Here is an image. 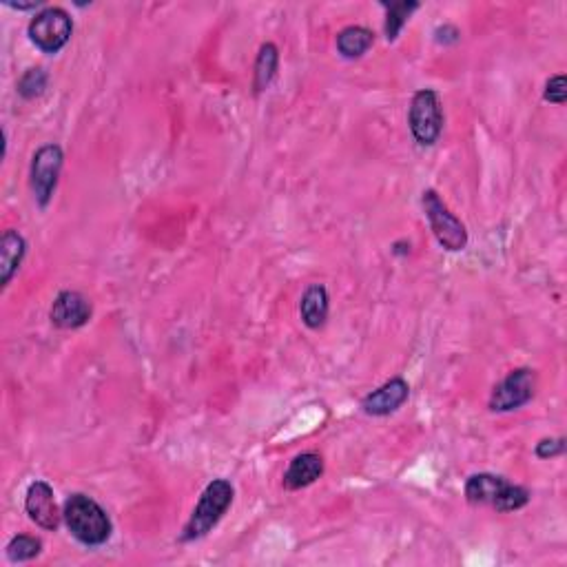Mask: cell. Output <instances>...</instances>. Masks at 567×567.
Returning a JSON list of instances; mask_svg holds the SVG:
<instances>
[{"label": "cell", "mask_w": 567, "mask_h": 567, "mask_svg": "<svg viewBox=\"0 0 567 567\" xmlns=\"http://www.w3.org/2000/svg\"><path fill=\"white\" fill-rule=\"evenodd\" d=\"M63 521L69 534L85 548H100L113 534V523L107 510L87 494H71L65 501Z\"/></svg>", "instance_id": "1"}, {"label": "cell", "mask_w": 567, "mask_h": 567, "mask_svg": "<svg viewBox=\"0 0 567 567\" xmlns=\"http://www.w3.org/2000/svg\"><path fill=\"white\" fill-rule=\"evenodd\" d=\"M468 503L472 505H488L497 512H517L530 503L532 494L528 488L512 483L505 477L492 472L472 474L463 488Z\"/></svg>", "instance_id": "2"}, {"label": "cell", "mask_w": 567, "mask_h": 567, "mask_svg": "<svg viewBox=\"0 0 567 567\" xmlns=\"http://www.w3.org/2000/svg\"><path fill=\"white\" fill-rule=\"evenodd\" d=\"M233 499H235V488L231 486V481L226 479L211 481L209 486L204 488L198 505H195L191 519L182 528L180 543H193L204 539V536L224 519V514L229 512V508L233 505Z\"/></svg>", "instance_id": "3"}, {"label": "cell", "mask_w": 567, "mask_h": 567, "mask_svg": "<svg viewBox=\"0 0 567 567\" xmlns=\"http://www.w3.org/2000/svg\"><path fill=\"white\" fill-rule=\"evenodd\" d=\"M421 206L430 224V231L443 251L459 253L468 246V229L455 213L448 209V204L439 198L437 191H424L421 195Z\"/></svg>", "instance_id": "4"}, {"label": "cell", "mask_w": 567, "mask_h": 567, "mask_svg": "<svg viewBox=\"0 0 567 567\" xmlns=\"http://www.w3.org/2000/svg\"><path fill=\"white\" fill-rule=\"evenodd\" d=\"M443 109L435 89H419L410 100L408 127L419 147H435L443 133Z\"/></svg>", "instance_id": "5"}, {"label": "cell", "mask_w": 567, "mask_h": 567, "mask_svg": "<svg viewBox=\"0 0 567 567\" xmlns=\"http://www.w3.org/2000/svg\"><path fill=\"white\" fill-rule=\"evenodd\" d=\"M74 34V20L63 7H45L32 18L27 27V36L36 49L54 56L63 51Z\"/></svg>", "instance_id": "6"}, {"label": "cell", "mask_w": 567, "mask_h": 567, "mask_svg": "<svg viewBox=\"0 0 567 567\" xmlns=\"http://www.w3.org/2000/svg\"><path fill=\"white\" fill-rule=\"evenodd\" d=\"M63 164L65 153L60 144H45L34 153L32 169H29V184H32L34 200L40 209H47L51 198H54Z\"/></svg>", "instance_id": "7"}, {"label": "cell", "mask_w": 567, "mask_h": 567, "mask_svg": "<svg viewBox=\"0 0 567 567\" xmlns=\"http://www.w3.org/2000/svg\"><path fill=\"white\" fill-rule=\"evenodd\" d=\"M536 373L532 368H517L494 386L488 408L492 412H512L528 406L536 395Z\"/></svg>", "instance_id": "8"}, {"label": "cell", "mask_w": 567, "mask_h": 567, "mask_svg": "<svg viewBox=\"0 0 567 567\" xmlns=\"http://www.w3.org/2000/svg\"><path fill=\"white\" fill-rule=\"evenodd\" d=\"M25 512H27V517L38 525V528L49 530V532L58 530L60 521H63V512H60L58 503H56L54 488H51L47 481H40V479L27 488Z\"/></svg>", "instance_id": "9"}, {"label": "cell", "mask_w": 567, "mask_h": 567, "mask_svg": "<svg viewBox=\"0 0 567 567\" xmlns=\"http://www.w3.org/2000/svg\"><path fill=\"white\" fill-rule=\"evenodd\" d=\"M91 315H94V306L78 291H60L49 311L51 324L63 328V331H78V328L87 326Z\"/></svg>", "instance_id": "10"}, {"label": "cell", "mask_w": 567, "mask_h": 567, "mask_svg": "<svg viewBox=\"0 0 567 567\" xmlns=\"http://www.w3.org/2000/svg\"><path fill=\"white\" fill-rule=\"evenodd\" d=\"M410 397V386L404 377L388 379L384 386H379L373 393L362 399V410L368 417H388L406 404Z\"/></svg>", "instance_id": "11"}, {"label": "cell", "mask_w": 567, "mask_h": 567, "mask_svg": "<svg viewBox=\"0 0 567 567\" xmlns=\"http://www.w3.org/2000/svg\"><path fill=\"white\" fill-rule=\"evenodd\" d=\"M324 457L317 455V452H302L297 455L284 472V488L286 490H304L308 486H313L315 481L322 479L324 474Z\"/></svg>", "instance_id": "12"}, {"label": "cell", "mask_w": 567, "mask_h": 567, "mask_svg": "<svg viewBox=\"0 0 567 567\" xmlns=\"http://www.w3.org/2000/svg\"><path fill=\"white\" fill-rule=\"evenodd\" d=\"M27 255V240L18 231H5L0 237V284H3V291L12 284L14 275L23 266V260Z\"/></svg>", "instance_id": "13"}, {"label": "cell", "mask_w": 567, "mask_h": 567, "mask_svg": "<svg viewBox=\"0 0 567 567\" xmlns=\"http://www.w3.org/2000/svg\"><path fill=\"white\" fill-rule=\"evenodd\" d=\"M328 313H331V297L324 284H311L302 295L300 302V317L306 328L319 331L328 322Z\"/></svg>", "instance_id": "14"}, {"label": "cell", "mask_w": 567, "mask_h": 567, "mask_svg": "<svg viewBox=\"0 0 567 567\" xmlns=\"http://www.w3.org/2000/svg\"><path fill=\"white\" fill-rule=\"evenodd\" d=\"M375 45V34L368 27L350 25L337 34V51L346 60H357Z\"/></svg>", "instance_id": "15"}, {"label": "cell", "mask_w": 567, "mask_h": 567, "mask_svg": "<svg viewBox=\"0 0 567 567\" xmlns=\"http://www.w3.org/2000/svg\"><path fill=\"white\" fill-rule=\"evenodd\" d=\"M277 69H280V49L273 43H264L257 51L255 67H253V91L255 94H262L277 76Z\"/></svg>", "instance_id": "16"}, {"label": "cell", "mask_w": 567, "mask_h": 567, "mask_svg": "<svg viewBox=\"0 0 567 567\" xmlns=\"http://www.w3.org/2000/svg\"><path fill=\"white\" fill-rule=\"evenodd\" d=\"M384 7H386L384 34L388 43H395L401 34V29H404L410 20V16L419 9V3H415V0H401V3H390V5L386 3Z\"/></svg>", "instance_id": "17"}, {"label": "cell", "mask_w": 567, "mask_h": 567, "mask_svg": "<svg viewBox=\"0 0 567 567\" xmlns=\"http://www.w3.org/2000/svg\"><path fill=\"white\" fill-rule=\"evenodd\" d=\"M43 552V541L38 539V536H29V534H18L14 536L12 541L7 543L5 554L7 559L12 563H27V561H34Z\"/></svg>", "instance_id": "18"}, {"label": "cell", "mask_w": 567, "mask_h": 567, "mask_svg": "<svg viewBox=\"0 0 567 567\" xmlns=\"http://www.w3.org/2000/svg\"><path fill=\"white\" fill-rule=\"evenodd\" d=\"M47 82H49V76H47V71L43 67L27 69L25 74L20 76L18 85H16L18 96L25 98V100H36V98L45 94Z\"/></svg>", "instance_id": "19"}, {"label": "cell", "mask_w": 567, "mask_h": 567, "mask_svg": "<svg viewBox=\"0 0 567 567\" xmlns=\"http://www.w3.org/2000/svg\"><path fill=\"white\" fill-rule=\"evenodd\" d=\"M543 100L550 102V105H556V107L565 105V100H567V82H565L563 74H556L548 82H545Z\"/></svg>", "instance_id": "20"}, {"label": "cell", "mask_w": 567, "mask_h": 567, "mask_svg": "<svg viewBox=\"0 0 567 567\" xmlns=\"http://www.w3.org/2000/svg\"><path fill=\"white\" fill-rule=\"evenodd\" d=\"M565 452V439H541L536 443L534 448V455L539 459H554V457H561Z\"/></svg>", "instance_id": "21"}, {"label": "cell", "mask_w": 567, "mask_h": 567, "mask_svg": "<svg viewBox=\"0 0 567 567\" xmlns=\"http://www.w3.org/2000/svg\"><path fill=\"white\" fill-rule=\"evenodd\" d=\"M435 40L439 45H452V43H459V38H461V32L457 27H452V25H443L439 27L437 32H435Z\"/></svg>", "instance_id": "22"}]
</instances>
